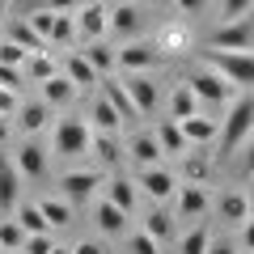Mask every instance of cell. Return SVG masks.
Here are the masks:
<instances>
[{
    "mask_svg": "<svg viewBox=\"0 0 254 254\" xmlns=\"http://www.w3.org/2000/svg\"><path fill=\"white\" fill-rule=\"evenodd\" d=\"M254 131V93H237L233 102L225 106V119H220V157L242 153L246 136Z\"/></svg>",
    "mask_w": 254,
    "mask_h": 254,
    "instance_id": "1",
    "label": "cell"
},
{
    "mask_svg": "<svg viewBox=\"0 0 254 254\" xmlns=\"http://www.w3.org/2000/svg\"><path fill=\"white\" fill-rule=\"evenodd\" d=\"M187 85L195 89L199 106H229V102L237 98V85H233V81H225V76H220L216 68H208V64H199V68L187 76Z\"/></svg>",
    "mask_w": 254,
    "mask_h": 254,
    "instance_id": "2",
    "label": "cell"
},
{
    "mask_svg": "<svg viewBox=\"0 0 254 254\" xmlns=\"http://www.w3.org/2000/svg\"><path fill=\"white\" fill-rule=\"evenodd\" d=\"M208 68H216L225 81H233L237 89H254V51H212L203 55Z\"/></svg>",
    "mask_w": 254,
    "mask_h": 254,
    "instance_id": "3",
    "label": "cell"
},
{
    "mask_svg": "<svg viewBox=\"0 0 254 254\" xmlns=\"http://www.w3.org/2000/svg\"><path fill=\"white\" fill-rule=\"evenodd\" d=\"M89 140H93L89 119H76V115L60 119V123H55V131H51L55 157H81V153H89Z\"/></svg>",
    "mask_w": 254,
    "mask_h": 254,
    "instance_id": "4",
    "label": "cell"
},
{
    "mask_svg": "<svg viewBox=\"0 0 254 254\" xmlns=\"http://www.w3.org/2000/svg\"><path fill=\"white\" fill-rule=\"evenodd\" d=\"M212 51H254V13H242V17H229L216 34L208 38Z\"/></svg>",
    "mask_w": 254,
    "mask_h": 254,
    "instance_id": "5",
    "label": "cell"
},
{
    "mask_svg": "<svg viewBox=\"0 0 254 254\" xmlns=\"http://www.w3.org/2000/svg\"><path fill=\"white\" fill-rule=\"evenodd\" d=\"M119 68H127V72H148V68H157V64L165 60L161 43L157 38H131L127 47H119Z\"/></svg>",
    "mask_w": 254,
    "mask_h": 254,
    "instance_id": "6",
    "label": "cell"
},
{
    "mask_svg": "<svg viewBox=\"0 0 254 254\" xmlns=\"http://www.w3.org/2000/svg\"><path fill=\"white\" fill-rule=\"evenodd\" d=\"M72 17H76V38H81V43H93V38H106L110 4H102V0H81V9H76Z\"/></svg>",
    "mask_w": 254,
    "mask_h": 254,
    "instance_id": "7",
    "label": "cell"
},
{
    "mask_svg": "<svg viewBox=\"0 0 254 254\" xmlns=\"http://www.w3.org/2000/svg\"><path fill=\"white\" fill-rule=\"evenodd\" d=\"M136 187L144 190L153 203H165V199H174V190H178V178H174L165 165H144V170H140V178H136Z\"/></svg>",
    "mask_w": 254,
    "mask_h": 254,
    "instance_id": "8",
    "label": "cell"
},
{
    "mask_svg": "<svg viewBox=\"0 0 254 254\" xmlns=\"http://www.w3.org/2000/svg\"><path fill=\"white\" fill-rule=\"evenodd\" d=\"M98 182H102L98 170H68L60 178V187H64V199L68 203H89L93 190H98Z\"/></svg>",
    "mask_w": 254,
    "mask_h": 254,
    "instance_id": "9",
    "label": "cell"
},
{
    "mask_svg": "<svg viewBox=\"0 0 254 254\" xmlns=\"http://www.w3.org/2000/svg\"><path fill=\"white\" fill-rule=\"evenodd\" d=\"M17 190H21V170L9 153H0V216H9L17 208Z\"/></svg>",
    "mask_w": 254,
    "mask_h": 254,
    "instance_id": "10",
    "label": "cell"
},
{
    "mask_svg": "<svg viewBox=\"0 0 254 254\" xmlns=\"http://www.w3.org/2000/svg\"><path fill=\"white\" fill-rule=\"evenodd\" d=\"M98 93L119 110V119H123V123L140 119V110H136V102H131V93H127V85H123V81H115V76H102V81H98Z\"/></svg>",
    "mask_w": 254,
    "mask_h": 254,
    "instance_id": "11",
    "label": "cell"
},
{
    "mask_svg": "<svg viewBox=\"0 0 254 254\" xmlns=\"http://www.w3.org/2000/svg\"><path fill=\"white\" fill-rule=\"evenodd\" d=\"M174 199H178V216H182V220H199L203 212L212 208L208 190H203L199 182H187V187H178V190H174Z\"/></svg>",
    "mask_w": 254,
    "mask_h": 254,
    "instance_id": "12",
    "label": "cell"
},
{
    "mask_svg": "<svg viewBox=\"0 0 254 254\" xmlns=\"http://www.w3.org/2000/svg\"><path fill=\"white\" fill-rule=\"evenodd\" d=\"M178 127L187 136V144H195V148L212 144L220 136V119H208V115H187V119H178Z\"/></svg>",
    "mask_w": 254,
    "mask_h": 254,
    "instance_id": "13",
    "label": "cell"
},
{
    "mask_svg": "<svg viewBox=\"0 0 254 254\" xmlns=\"http://www.w3.org/2000/svg\"><path fill=\"white\" fill-rule=\"evenodd\" d=\"M64 76L76 85V89H98V68H93L89 60H85V51H68L64 55Z\"/></svg>",
    "mask_w": 254,
    "mask_h": 254,
    "instance_id": "14",
    "label": "cell"
},
{
    "mask_svg": "<svg viewBox=\"0 0 254 254\" xmlns=\"http://www.w3.org/2000/svg\"><path fill=\"white\" fill-rule=\"evenodd\" d=\"M13 161H17L21 178H43V174H47V148L38 144V136H30L26 144L13 153Z\"/></svg>",
    "mask_w": 254,
    "mask_h": 254,
    "instance_id": "15",
    "label": "cell"
},
{
    "mask_svg": "<svg viewBox=\"0 0 254 254\" xmlns=\"http://www.w3.org/2000/svg\"><path fill=\"white\" fill-rule=\"evenodd\" d=\"M51 115H55V110L47 106L43 98H38V102H26V106H17V127L26 131V136H43L47 127H51Z\"/></svg>",
    "mask_w": 254,
    "mask_h": 254,
    "instance_id": "16",
    "label": "cell"
},
{
    "mask_svg": "<svg viewBox=\"0 0 254 254\" xmlns=\"http://www.w3.org/2000/svg\"><path fill=\"white\" fill-rule=\"evenodd\" d=\"M123 85H127V93H131V102H136L140 115H153V110H157V102H161V89H157V85L148 81L144 72H131Z\"/></svg>",
    "mask_w": 254,
    "mask_h": 254,
    "instance_id": "17",
    "label": "cell"
},
{
    "mask_svg": "<svg viewBox=\"0 0 254 254\" xmlns=\"http://www.w3.org/2000/svg\"><path fill=\"white\" fill-rule=\"evenodd\" d=\"M136 30H140V9H136V0H119L115 9H110V26H106V34L131 38Z\"/></svg>",
    "mask_w": 254,
    "mask_h": 254,
    "instance_id": "18",
    "label": "cell"
},
{
    "mask_svg": "<svg viewBox=\"0 0 254 254\" xmlns=\"http://www.w3.org/2000/svg\"><path fill=\"white\" fill-rule=\"evenodd\" d=\"M250 212L254 208H250V195H246V190H225V195L216 199V216L225 220V225H242Z\"/></svg>",
    "mask_w": 254,
    "mask_h": 254,
    "instance_id": "19",
    "label": "cell"
},
{
    "mask_svg": "<svg viewBox=\"0 0 254 254\" xmlns=\"http://www.w3.org/2000/svg\"><path fill=\"white\" fill-rule=\"evenodd\" d=\"M89 153H93V161H98V170H115V165L123 161V148H119V140L110 136V131H93Z\"/></svg>",
    "mask_w": 254,
    "mask_h": 254,
    "instance_id": "20",
    "label": "cell"
},
{
    "mask_svg": "<svg viewBox=\"0 0 254 254\" xmlns=\"http://www.w3.org/2000/svg\"><path fill=\"white\" fill-rule=\"evenodd\" d=\"M106 199L131 216V212H136V203H140V187H136L131 178H119V174H115V178L106 182Z\"/></svg>",
    "mask_w": 254,
    "mask_h": 254,
    "instance_id": "21",
    "label": "cell"
},
{
    "mask_svg": "<svg viewBox=\"0 0 254 254\" xmlns=\"http://www.w3.org/2000/svg\"><path fill=\"white\" fill-rule=\"evenodd\" d=\"M127 157H131V161L144 170V165H161V157H165V153H161V144H157L153 131H140V136L127 144Z\"/></svg>",
    "mask_w": 254,
    "mask_h": 254,
    "instance_id": "22",
    "label": "cell"
},
{
    "mask_svg": "<svg viewBox=\"0 0 254 254\" xmlns=\"http://www.w3.org/2000/svg\"><path fill=\"white\" fill-rule=\"evenodd\" d=\"M153 136H157V144H161V153H174V157H182L187 153V136H182V127H178V119H161V123L153 127Z\"/></svg>",
    "mask_w": 254,
    "mask_h": 254,
    "instance_id": "23",
    "label": "cell"
},
{
    "mask_svg": "<svg viewBox=\"0 0 254 254\" xmlns=\"http://www.w3.org/2000/svg\"><path fill=\"white\" fill-rule=\"evenodd\" d=\"M93 220H98V229H102L106 237H123V229H127V212L115 208L110 199H102L98 208H93Z\"/></svg>",
    "mask_w": 254,
    "mask_h": 254,
    "instance_id": "24",
    "label": "cell"
},
{
    "mask_svg": "<svg viewBox=\"0 0 254 254\" xmlns=\"http://www.w3.org/2000/svg\"><path fill=\"white\" fill-rule=\"evenodd\" d=\"M85 60L98 68V76H110L119 68V55H115V47L106 43V38H93V43H85Z\"/></svg>",
    "mask_w": 254,
    "mask_h": 254,
    "instance_id": "25",
    "label": "cell"
},
{
    "mask_svg": "<svg viewBox=\"0 0 254 254\" xmlns=\"http://www.w3.org/2000/svg\"><path fill=\"white\" fill-rule=\"evenodd\" d=\"M72 98H76V85L68 81L64 72H55V76H47V81H43V102H47L51 110H55V106H68Z\"/></svg>",
    "mask_w": 254,
    "mask_h": 254,
    "instance_id": "26",
    "label": "cell"
},
{
    "mask_svg": "<svg viewBox=\"0 0 254 254\" xmlns=\"http://www.w3.org/2000/svg\"><path fill=\"white\" fill-rule=\"evenodd\" d=\"M89 127H93V131H110V136H119V127H123L119 110L110 106L102 93H98V102H93V110H89Z\"/></svg>",
    "mask_w": 254,
    "mask_h": 254,
    "instance_id": "27",
    "label": "cell"
},
{
    "mask_svg": "<svg viewBox=\"0 0 254 254\" xmlns=\"http://www.w3.org/2000/svg\"><path fill=\"white\" fill-rule=\"evenodd\" d=\"M187 115H199V98L187 81H178L170 93V119H187Z\"/></svg>",
    "mask_w": 254,
    "mask_h": 254,
    "instance_id": "28",
    "label": "cell"
},
{
    "mask_svg": "<svg viewBox=\"0 0 254 254\" xmlns=\"http://www.w3.org/2000/svg\"><path fill=\"white\" fill-rule=\"evenodd\" d=\"M76 38V17L72 13H51V30H47V47H68Z\"/></svg>",
    "mask_w": 254,
    "mask_h": 254,
    "instance_id": "29",
    "label": "cell"
},
{
    "mask_svg": "<svg viewBox=\"0 0 254 254\" xmlns=\"http://www.w3.org/2000/svg\"><path fill=\"white\" fill-rule=\"evenodd\" d=\"M182 174H187V182H199V187H208L212 178V157L208 153H182Z\"/></svg>",
    "mask_w": 254,
    "mask_h": 254,
    "instance_id": "30",
    "label": "cell"
},
{
    "mask_svg": "<svg viewBox=\"0 0 254 254\" xmlns=\"http://www.w3.org/2000/svg\"><path fill=\"white\" fill-rule=\"evenodd\" d=\"M21 72H26L30 81H38V85H43L47 76H55V72H60V68H55L51 51H30V55H26V64H21Z\"/></svg>",
    "mask_w": 254,
    "mask_h": 254,
    "instance_id": "31",
    "label": "cell"
},
{
    "mask_svg": "<svg viewBox=\"0 0 254 254\" xmlns=\"http://www.w3.org/2000/svg\"><path fill=\"white\" fill-rule=\"evenodd\" d=\"M9 38H13V43H17V47H26V51H47V38L38 34V30L30 26L26 17H17V21H13V26H9Z\"/></svg>",
    "mask_w": 254,
    "mask_h": 254,
    "instance_id": "32",
    "label": "cell"
},
{
    "mask_svg": "<svg viewBox=\"0 0 254 254\" xmlns=\"http://www.w3.org/2000/svg\"><path fill=\"white\" fill-rule=\"evenodd\" d=\"M38 208H43V216H47V225H51V229L72 225V203L64 199V195H55V199H43Z\"/></svg>",
    "mask_w": 254,
    "mask_h": 254,
    "instance_id": "33",
    "label": "cell"
},
{
    "mask_svg": "<svg viewBox=\"0 0 254 254\" xmlns=\"http://www.w3.org/2000/svg\"><path fill=\"white\" fill-rule=\"evenodd\" d=\"M13 216H17V225L26 229V233H47V229H51L38 203H17V208H13Z\"/></svg>",
    "mask_w": 254,
    "mask_h": 254,
    "instance_id": "34",
    "label": "cell"
},
{
    "mask_svg": "<svg viewBox=\"0 0 254 254\" xmlns=\"http://www.w3.org/2000/svg\"><path fill=\"white\" fill-rule=\"evenodd\" d=\"M144 233L157 237V242H170V237H174V216H170L165 208H153V212L144 216Z\"/></svg>",
    "mask_w": 254,
    "mask_h": 254,
    "instance_id": "35",
    "label": "cell"
},
{
    "mask_svg": "<svg viewBox=\"0 0 254 254\" xmlns=\"http://www.w3.org/2000/svg\"><path fill=\"white\" fill-rule=\"evenodd\" d=\"M21 242H26V229L17 225V216H0V246H4V250H17L21 254Z\"/></svg>",
    "mask_w": 254,
    "mask_h": 254,
    "instance_id": "36",
    "label": "cell"
},
{
    "mask_svg": "<svg viewBox=\"0 0 254 254\" xmlns=\"http://www.w3.org/2000/svg\"><path fill=\"white\" fill-rule=\"evenodd\" d=\"M208 242H212L208 225H195V229H187V237L178 242V250L182 254H203V250H208Z\"/></svg>",
    "mask_w": 254,
    "mask_h": 254,
    "instance_id": "37",
    "label": "cell"
},
{
    "mask_svg": "<svg viewBox=\"0 0 254 254\" xmlns=\"http://www.w3.org/2000/svg\"><path fill=\"white\" fill-rule=\"evenodd\" d=\"M127 250H131V254H161V242H157V237H148L144 229H140V233L127 237Z\"/></svg>",
    "mask_w": 254,
    "mask_h": 254,
    "instance_id": "38",
    "label": "cell"
},
{
    "mask_svg": "<svg viewBox=\"0 0 254 254\" xmlns=\"http://www.w3.org/2000/svg\"><path fill=\"white\" fill-rule=\"evenodd\" d=\"M26 47H17L13 43V38H0V64H13V68H21V64H26Z\"/></svg>",
    "mask_w": 254,
    "mask_h": 254,
    "instance_id": "39",
    "label": "cell"
},
{
    "mask_svg": "<svg viewBox=\"0 0 254 254\" xmlns=\"http://www.w3.org/2000/svg\"><path fill=\"white\" fill-rule=\"evenodd\" d=\"M51 229H47V233H26V242H21V254H47L51 250Z\"/></svg>",
    "mask_w": 254,
    "mask_h": 254,
    "instance_id": "40",
    "label": "cell"
},
{
    "mask_svg": "<svg viewBox=\"0 0 254 254\" xmlns=\"http://www.w3.org/2000/svg\"><path fill=\"white\" fill-rule=\"evenodd\" d=\"M157 43H161V51L170 55V51H182V47H187V34H182L178 26H170V30H165L161 38H157Z\"/></svg>",
    "mask_w": 254,
    "mask_h": 254,
    "instance_id": "41",
    "label": "cell"
},
{
    "mask_svg": "<svg viewBox=\"0 0 254 254\" xmlns=\"http://www.w3.org/2000/svg\"><path fill=\"white\" fill-rule=\"evenodd\" d=\"M242 13H254V0H220V17H242Z\"/></svg>",
    "mask_w": 254,
    "mask_h": 254,
    "instance_id": "42",
    "label": "cell"
},
{
    "mask_svg": "<svg viewBox=\"0 0 254 254\" xmlns=\"http://www.w3.org/2000/svg\"><path fill=\"white\" fill-rule=\"evenodd\" d=\"M21 81H26V72H21V68L0 64V85H4V89H21Z\"/></svg>",
    "mask_w": 254,
    "mask_h": 254,
    "instance_id": "43",
    "label": "cell"
},
{
    "mask_svg": "<svg viewBox=\"0 0 254 254\" xmlns=\"http://www.w3.org/2000/svg\"><path fill=\"white\" fill-rule=\"evenodd\" d=\"M13 110H17V89H4V85H0V115L9 119Z\"/></svg>",
    "mask_w": 254,
    "mask_h": 254,
    "instance_id": "44",
    "label": "cell"
},
{
    "mask_svg": "<svg viewBox=\"0 0 254 254\" xmlns=\"http://www.w3.org/2000/svg\"><path fill=\"white\" fill-rule=\"evenodd\" d=\"M246 157H242V174H246V178H254V131H250V136H246Z\"/></svg>",
    "mask_w": 254,
    "mask_h": 254,
    "instance_id": "45",
    "label": "cell"
},
{
    "mask_svg": "<svg viewBox=\"0 0 254 254\" xmlns=\"http://www.w3.org/2000/svg\"><path fill=\"white\" fill-rule=\"evenodd\" d=\"M43 9H51V13H76V9H81V0H43Z\"/></svg>",
    "mask_w": 254,
    "mask_h": 254,
    "instance_id": "46",
    "label": "cell"
},
{
    "mask_svg": "<svg viewBox=\"0 0 254 254\" xmlns=\"http://www.w3.org/2000/svg\"><path fill=\"white\" fill-rule=\"evenodd\" d=\"M242 250H254V212L242 220Z\"/></svg>",
    "mask_w": 254,
    "mask_h": 254,
    "instance_id": "47",
    "label": "cell"
},
{
    "mask_svg": "<svg viewBox=\"0 0 254 254\" xmlns=\"http://www.w3.org/2000/svg\"><path fill=\"white\" fill-rule=\"evenodd\" d=\"M203 254H237V246H233V242H216V237H212Z\"/></svg>",
    "mask_w": 254,
    "mask_h": 254,
    "instance_id": "48",
    "label": "cell"
},
{
    "mask_svg": "<svg viewBox=\"0 0 254 254\" xmlns=\"http://www.w3.org/2000/svg\"><path fill=\"white\" fill-rule=\"evenodd\" d=\"M72 254H106V250H102V242H76Z\"/></svg>",
    "mask_w": 254,
    "mask_h": 254,
    "instance_id": "49",
    "label": "cell"
},
{
    "mask_svg": "<svg viewBox=\"0 0 254 254\" xmlns=\"http://www.w3.org/2000/svg\"><path fill=\"white\" fill-rule=\"evenodd\" d=\"M174 4H178V9H182V13H199V9H203V4H208V0H174Z\"/></svg>",
    "mask_w": 254,
    "mask_h": 254,
    "instance_id": "50",
    "label": "cell"
},
{
    "mask_svg": "<svg viewBox=\"0 0 254 254\" xmlns=\"http://www.w3.org/2000/svg\"><path fill=\"white\" fill-rule=\"evenodd\" d=\"M4 140H9V119L0 115V144H4Z\"/></svg>",
    "mask_w": 254,
    "mask_h": 254,
    "instance_id": "51",
    "label": "cell"
},
{
    "mask_svg": "<svg viewBox=\"0 0 254 254\" xmlns=\"http://www.w3.org/2000/svg\"><path fill=\"white\" fill-rule=\"evenodd\" d=\"M9 4L13 0H0V21H9Z\"/></svg>",
    "mask_w": 254,
    "mask_h": 254,
    "instance_id": "52",
    "label": "cell"
},
{
    "mask_svg": "<svg viewBox=\"0 0 254 254\" xmlns=\"http://www.w3.org/2000/svg\"><path fill=\"white\" fill-rule=\"evenodd\" d=\"M47 254H72V246H51Z\"/></svg>",
    "mask_w": 254,
    "mask_h": 254,
    "instance_id": "53",
    "label": "cell"
},
{
    "mask_svg": "<svg viewBox=\"0 0 254 254\" xmlns=\"http://www.w3.org/2000/svg\"><path fill=\"white\" fill-rule=\"evenodd\" d=\"M246 195H250V208H254V187H250V190H246Z\"/></svg>",
    "mask_w": 254,
    "mask_h": 254,
    "instance_id": "54",
    "label": "cell"
},
{
    "mask_svg": "<svg viewBox=\"0 0 254 254\" xmlns=\"http://www.w3.org/2000/svg\"><path fill=\"white\" fill-rule=\"evenodd\" d=\"M0 254H17V250H4V246H0Z\"/></svg>",
    "mask_w": 254,
    "mask_h": 254,
    "instance_id": "55",
    "label": "cell"
},
{
    "mask_svg": "<svg viewBox=\"0 0 254 254\" xmlns=\"http://www.w3.org/2000/svg\"><path fill=\"white\" fill-rule=\"evenodd\" d=\"M161 4H174V0H161Z\"/></svg>",
    "mask_w": 254,
    "mask_h": 254,
    "instance_id": "56",
    "label": "cell"
},
{
    "mask_svg": "<svg viewBox=\"0 0 254 254\" xmlns=\"http://www.w3.org/2000/svg\"><path fill=\"white\" fill-rule=\"evenodd\" d=\"M246 254H254V250H246Z\"/></svg>",
    "mask_w": 254,
    "mask_h": 254,
    "instance_id": "57",
    "label": "cell"
}]
</instances>
